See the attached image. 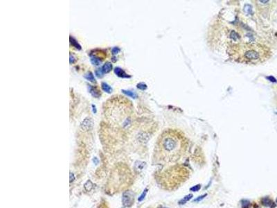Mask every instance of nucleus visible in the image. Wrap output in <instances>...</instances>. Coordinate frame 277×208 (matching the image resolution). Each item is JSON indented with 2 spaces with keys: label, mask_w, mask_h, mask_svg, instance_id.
Segmentation results:
<instances>
[{
  "label": "nucleus",
  "mask_w": 277,
  "mask_h": 208,
  "mask_svg": "<svg viewBox=\"0 0 277 208\" xmlns=\"http://www.w3.org/2000/svg\"><path fill=\"white\" fill-rule=\"evenodd\" d=\"M229 55L237 63L247 65H256L266 60L270 51L266 46L258 43H244L229 47Z\"/></svg>",
  "instance_id": "obj_1"
},
{
  "label": "nucleus",
  "mask_w": 277,
  "mask_h": 208,
  "mask_svg": "<svg viewBox=\"0 0 277 208\" xmlns=\"http://www.w3.org/2000/svg\"><path fill=\"white\" fill-rule=\"evenodd\" d=\"M123 203L124 206L126 207H130L132 204V201H134V197L130 191L125 192L123 195Z\"/></svg>",
  "instance_id": "obj_2"
},
{
  "label": "nucleus",
  "mask_w": 277,
  "mask_h": 208,
  "mask_svg": "<svg viewBox=\"0 0 277 208\" xmlns=\"http://www.w3.org/2000/svg\"><path fill=\"white\" fill-rule=\"evenodd\" d=\"M92 126V121H91V118L89 117H86L81 123V130L84 131H89Z\"/></svg>",
  "instance_id": "obj_3"
},
{
  "label": "nucleus",
  "mask_w": 277,
  "mask_h": 208,
  "mask_svg": "<svg viewBox=\"0 0 277 208\" xmlns=\"http://www.w3.org/2000/svg\"><path fill=\"white\" fill-rule=\"evenodd\" d=\"M88 88H89V91L90 92V94L95 98H98L101 96L100 91L97 88L92 87L91 85H88Z\"/></svg>",
  "instance_id": "obj_4"
},
{
  "label": "nucleus",
  "mask_w": 277,
  "mask_h": 208,
  "mask_svg": "<svg viewBox=\"0 0 277 208\" xmlns=\"http://www.w3.org/2000/svg\"><path fill=\"white\" fill-rule=\"evenodd\" d=\"M261 202H262V204L264 206H265V207H269V208H273L276 206L275 204H274V203L272 200H270L269 198H264L262 199Z\"/></svg>",
  "instance_id": "obj_5"
},
{
  "label": "nucleus",
  "mask_w": 277,
  "mask_h": 208,
  "mask_svg": "<svg viewBox=\"0 0 277 208\" xmlns=\"http://www.w3.org/2000/svg\"><path fill=\"white\" fill-rule=\"evenodd\" d=\"M114 73L119 76V77H121V78H130V76H128V74L124 71L121 69V68H120V67H116L115 69H114Z\"/></svg>",
  "instance_id": "obj_6"
},
{
  "label": "nucleus",
  "mask_w": 277,
  "mask_h": 208,
  "mask_svg": "<svg viewBox=\"0 0 277 208\" xmlns=\"http://www.w3.org/2000/svg\"><path fill=\"white\" fill-rule=\"evenodd\" d=\"M112 65L111 63H109V62L104 64V65L102 67V70H103L104 74L105 73V74L109 73L110 71L112 70Z\"/></svg>",
  "instance_id": "obj_7"
},
{
  "label": "nucleus",
  "mask_w": 277,
  "mask_h": 208,
  "mask_svg": "<svg viewBox=\"0 0 277 208\" xmlns=\"http://www.w3.org/2000/svg\"><path fill=\"white\" fill-rule=\"evenodd\" d=\"M146 166V163L144 162H141V161H137L135 162V164H134V167L137 171H141L144 169V166Z\"/></svg>",
  "instance_id": "obj_8"
},
{
  "label": "nucleus",
  "mask_w": 277,
  "mask_h": 208,
  "mask_svg": "<svg viewBox=\"0 0 277 208\" xmlns=\"http://www.w3.org/2000/svg\"><path fill=\"white\" fill-rule=\"evenodd\" d=\"M101 88L102 89H103V90L105 91V92H107V93H111V92H112V88H111L107 83H104V82L102 83Z\"/></svg>",
  "instance_id": "obj_9"
},
{
  "label": "nucleus",
  "mask_w": 277,
  "mask_h": 208,
  "mask_svg": "<svg viewBox=\"0 0 277 208\" xmlns=\"http://www.w3.org/2000/svg\"><path fill=\"white\" fill-rule=\"evenodd\" d=\"M84 77L85 78H86L87 81H90V82H91V83H96V82L94 76V75H93V74L91 73V71H89V72H88V73H87L86 74H85Z\"/></svg>",
  "instance_id": "obj_10"
},
{
  "label": "nucleus",
  "mask_w": 277,
  "mask_h": 208,
  "mask_svg": "<svg viewBox=\"0 0 277 208\" xmlns=\"http://www.w3.org/2000/svg\"><path fill=\"white\" fill-rule=\"evenodd\" d=\"M138 138L139 139V140H140L141 141H142V142H144V141H147L148 139H149V138H150V135L148 134H147V133H141V134L139 135V136H138Z\"/></svg>",
  "instance_id": "obj_11"
},
{
  "label": "nucleus",
  "mask_w": 277,
  "mask_h": 208,
  "mask_svg": "<svg viewBox=\"0 0 277 208\" xmlns=\"http://www.w3.org/2000/svg\"><path fill=\"white\" fill-rule=\"evenodd\" d=\"M192 197H193V195H192V194H188V195H186V196H184L182 199H181V200L179 201V205L185 204V203H186V202H188L189 201H190V200L192 198Z\"/></svg>",
  "instance_id": "obj_12"
},
{
  "label": "nucleus",
  "mask_w": 277,
  "mask_h": 208,
  "mask_svg": "<svg viewBox=\"0 0 277 208\" xmlns=\"http://www.w3.org/2000/svg\"><path fill=\"white\" fill-rule=\"evenodd\" d=\"M70 43L71 45H72V46H74V47H75L76 49H77L78 50H81V46L78 43V42L75 40L74 38H71V37H70Z\"/></svg>",
  "instance_id": "obj_13"
},
{
  "label": "nucleus",
  "mask_w": 277,
  "mask_h": 208,
  "mask_svg": "<svg viewBox=\"0 0 277 208\" xmlns=\"http://www.w3.org/2000/svg\"><path fill=\"white\" fill-rule=\"evenodd\" d=\"M93 187H94V185H93V183H91L90 180H87V183L85 184V185H84L85 189L87 191H91V189H93Z\"/></svg>",
  "instance_id": "obj_14"
},
{
  "label": "nucleus",
  "mask_w": 277,
  "mask_h": 208,
  "mask_svg": "<svg viewBox=\"0 0 277 208\" xmlns=\"http://www.w3.org/2000/svg\"><path fill=\"white\" fill-rule=\"evenodd\" d=\"M122 92H123V94H125L128 96H130V97H132V98H134V99H135V98L137 97V94H136L134 92H132V91H130V90H122Z\"/></svg>",
  "instance_id": "obj_15"
},
{
  "label": "nucleus",
  "mask_w": 277,
  "mask_h": 208,
  "mask_svg": "<svg viewBox=\"0 0 277 208\" xmlns=\"http://www.w3.org/2000/svg\"><path fill=\"white\" fill-rule=\"evenodd\" d=\"M241 207L242 208H249L250 202L247 200H243L241 201Z\"/></svg>",
  "instance_id": "obj_16"
},
{
  "label": "nucleus",
  "mask_w": 277,
  "mask_h": 208,
  "mask_svg": "<svg viewBox=\"0 0 277 208\" xmlns=\"http://www.w3.org/2000/svg\"><path fill=\"white\" fill-rule=\"evenodd\" d=\"M91 63L93 64V65H99L101 64V61L99 60L98 58H94V57H91Z\"/></svg>",
  "instance_id": "obj_17"
},
{
  "label": "nucleus",
  "mask_w": 277,
  "mask_h": 208,
  "mask_svg": "<svg viewBox=\"0 0 277 208\" xmlns=\"http://www.w3.org/2000/svg\"><path fill=\"white\" fill-rule=\"evenodd\" d=\"M95 74H96V76H97L98 78H102L103 76V70H102V69H97L95 71Z\"/></svg>",
  "instance_id": "obj_18"
},
{
  "label": "nucleus",
  "mask_w": 277,
  "mask_h": 208,
  "mask_svg": "<svg viewBox=\"0 0 277 208\" xmlns=\"http://www.w3.org/2000/svg\"><path fill=\"white\" fill-rule=\"evenodd\" d=\"M147 192H148V189H145V190L144 191V192L142 193V194H141L140 196H139V198H138V201H139V202L143 201L144 198H145V197H146Z\"/></svg>",
  "instance_id": "obj_19"
},
{
  "label": "nucleus",
  "mask_w": 277,
  "mask_h": 208,
  "mask_svg": "<svg viewBox=\"0 0 277 208\" xmlns=\"http://www.w3.org/2000/svg\"><path fill=\"white\" fill-rule=\"evenodd\" d=\"M200 189H201V185H195L193 187H191L190 189V191L195 192V191H198Z\"/></svg>",
  "instance_id": "obj_20"
},
{
  "label": "nucleus",
  "mask_w": 277,
  "mask_h": 208,
  "mask_svg": "<svg viewBox=\"0 0 277 208\" xmlns=\"http://www.w3.org/2000/svg\"><path fill=\"white\" fill-rule=\"evenodd\" d=\"M207 196V194H203V195H202V196H198V197L197 198L194 199V200H193V202H195V203H197V202H199V201H202V199H204V198L206 197Z\"/></svg>",
  "instance_id": "obj_21"
},
{
  "label": "nucleus",
  "mask_w": 277,
  "mask_h": 208,
  "mask_svg": "<svg viewBox=\"0 0 277 208\" xmlns=\"http://www.w3.org/2000/svg\"><path fill=\"white\" fill-rule=\"evenodd\" d=\"M120 51H121V49H120L118 46H115V47L112 48V53L114 55H115V54H117L118 53H119Z\"/></svg>",
  "instance_id": "obj_22"
},
{
  "label": "nucleus",
  "mask_w": 277,
  "mask_h": 208,
  "mask_svg": "<svg viewBox=\"0 0 277 208\" xmlns=\"http://www.w3.org/2000/svg\"><path fill=\"white\" fill-rule=\"evenodd\" d=\"M137 88L139 89H140V90H144L146 89V85H145L144 83H139V84L137 85Z\"/></svg>",
  "instance_id": "obj_23"
},
{
  "label": "nucleus",
  "mask_w": 277,
  "mask_h": 208,
  "mask_svg": "<svg viewBox=\"0 0 277 208\" xmlns=\"http://www.w3.org/2000/svg\"><path fill=\"white\" fill-rule=\"evenodd\" d=\"M74 179H75V178H74V174H73L72 173H70V183L73 182V181L74 180Z\"/></svg>",
  "instance_id": "obj_24"
},
{
  "label": "nucleus",
  "mask_w": 277,
  "mask_h": 208,
  "mask_svg": "<svg viewBox=\"0 0 277 208\" xmlns=\"http://www.w3.org/2000/svg\"><path fill=\"white\" fill-rule=\"evenodd\" d=\"M75 62V59H74V57L73 56L70 55V63H74Z\"/></svg>",
  "instance_id": "obj_25"
},
{
  "label": "nucleus",
  "mask_w": 277,
  "mask_h": 208,
  "mask_svg": "<svg viewBox=\"0 0 277 208\" xmlns=\"http://www.w3.org/2000/svg\"><path fill=\"white\" fill-rule=\"evenodd\" d=\"M92 110H93V113H96V106L94 105H92Z\"/></svg>",
  "instance_id": "obj_26"
},
{
  "label": "nucleus",
  "mask_w": 277,
  "mask_h": 208,
  "mask_svg": "<svg viewBox=\"0 0 277 208\" xmlns=\"http://www.w3.org/2000/svg\"><path fill=\"white\" fill-rule=\"evenodd\" d=\"M94 162L96 164H97L98 163V160H97V158H95L94 159Z\"/></svg>",
  "instance_id": "obj_27"
},
{
  "label": "nucleus",
  "mask_w": 277,
  "mask_h": 208,
  "mask_svg": "<svg viewBox=\"0 0 277 208\" xmlns=\"http://www.w3.org/2000/svg\"></svg>",
  "instance_id": "obj_28"
},
{
  "label": "nucleus",
  "mask_w": 277,
  "mask_h": 208,
  "mask_svg": "<svg viewBox=\"0 0 277 208\" xmlns=\"http://www.w3.org/2000/svg\"></svg>",
  "instance_id": "obj_29"
}]
</instances>
